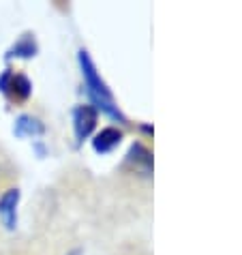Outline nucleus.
Returning a JSON list of instances; mask_svg holds the SVG:
<instances>
[{"instance_id": "423d86ee", "label": "nucleus", "mask_w": 242, "mask_h": 255, "mask_svg": "<svg viewBox=\"0 0 242 255\" xmlns=\"http://www.w3.org/2000/svg\"><path fill=\"white\" fill-rule=\"evenodd\" d=\"M15 133L17 135H41L43 125L32 116H19V120L15 123Z\"/></svg>"}, {"instance_id": "f03ea898", "label": "nucleus", "mask_w": 242, "mask_h": 255, "mask_svg": "<svg viewBox=\"0 0 242 255\" xmlns=\"http://www.w3.org/2000/svg\"><path fill=\"white\" fill-rule=\"evenodd\" d=\"M30 82H28V77L19 75V73H4L0 77V90H2L4 95H9L13 99H26L30 95Z\"/></svg>"}, {"instance_id": "7ed1b4c3", "label": "nucleus", "mask_w": 242, "mask_h": 255, "mask_svg": "<svg viewBox=\"0 0 242 255\" xmlns=\"http://www.w3.org/2000/svg\"><path fill=\"white\" fill-rule=\"evenodd\" d=\"M17 204H19V191L9 189L0 197V219L6 225V230H13L17 223Z\"/></svg>"}, {"instance_id": "0eeeda50", "label": "nucleus", "mask_w": 242, "mask_h": 255, "mask_svg": "<svg viewBox=\"0 0 242 255\" xmlns=\"http://www.w3.org/2000/svg\"><path fill=\"white\" fill-rule=\"evenodd\" d=\"M34 52H37V45H34V41L30 37H24L15 47H13V54L11 56H24V58H28V56H34Z\"/></svg>"}, {"instance_id": "f257e3e1", "label": "nucleus", "mask_w": 242, "mask_h": 255, "mask_svg": "<svg viewBox=\"0 0 242 255\" xmlns=\"http://www.w3.org/2000/svg\"><path fill=\"white\" fill-rule=\"evenodd\" d=\"M80 65H82V75H84V82H86V88H88V95L90 99L95 101L99 108H101L105 114H110L112 118H118V120H124L122 114L118 112L116 103H114V97L110 93V88L105 86V82L101 80V75L97 73V67L95 62L90 60L88 52H80Z\"/></svg>"}, {"instance_id": "39448f33", "label": "nucleus", "mask_w": 242, "mask_h": 255, "mask_svg": "<svg viewBox=\"0 0 242 255\" xmlns=\"http://www.w3.org/2000/svg\"><path fill=\"white\" fill-rule=\"evenodd\" d=\"M120 139H122V133L118 129H114V127H108V129H103L92 139V146H95L97 152H110L112 148H116L120 144Z\"/></svg>"}, {"instance_id": "20e7f679", "label": "nucleus", "mask_w": 242, "mask_h": 255, "mask_svg": "<svg viewBox=\"0 0 242 255\" xmlns=\"http://www.w3.org/2000/svg\"><path fill=\"white\" fill-rule=\"evenodd\" d=\"M73 123H75L77 139H86L92 133V129H95V125H97V110L92 108V105H82V108L75 110Z\"/></svg>"}]
</instances>
